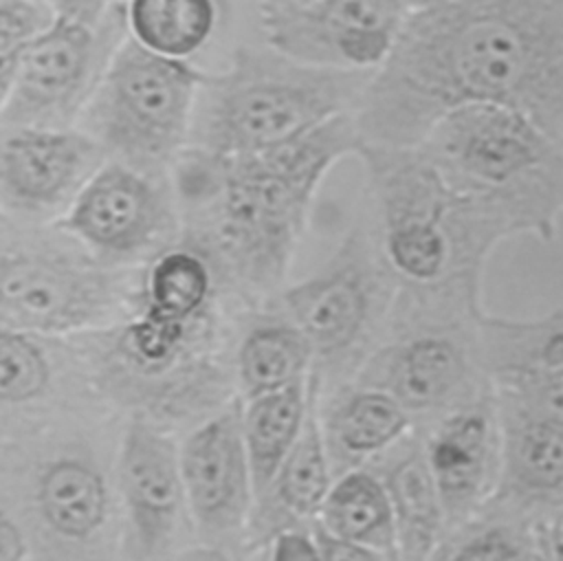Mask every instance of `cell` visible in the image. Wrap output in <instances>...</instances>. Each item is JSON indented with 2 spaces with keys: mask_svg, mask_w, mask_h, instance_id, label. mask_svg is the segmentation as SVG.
I'll list each match as a JSON object with an SVG mask.
<instances>
[{
  "mask_svg": "<svg viewBox=\"0 0 563 561\" xmlns=\"http://www.w3.org/2000/svg\"><path fill=\"white\" fill-rule=\"evenodd\" d=\"M358 385L391 394L409 414L440 418L490 387L475 345V321L435 319L376 352Z\"/></svg>",
  "mask_w": 563,
  "mask_h": 561,
  "instance_id": "cell-10",
  "label": "cell"
},
{
  "mask_svg": "<svg viewBox=\"0 0 563 561\" xmlns=\"http://www.w3.org/2000/svg\"><path fill=\"white\" fill-rule=\"evenodd\" d=\"M271 559L277 561H299V559H319V548L312 537V530H299L292 526H284L273 535L271 541Z\"/></svg>",
  "mask_w": 563,
  "mask_h": 561,
  "instance_id": "cell-32",
  "label": "cell"
},
{
  "mask_svg": "<svg viewBox=\"0 0 563 561\" xmlns=\"http://www.w3.org/2000/svg\"><path fill=\"white\" fill-rule=\"evenodd\" d=\"M123 0L101 20L59 15L0 81L2 128H70L128 37Z\"/></svg>",
  "mask_w": 563,
  "mask_h": 561,
  "instance_id": "cell-7",
  "label": "cell"
},
{
  "mask_svg": "<svg viewBox=\"0 0 563 561\" xmlns=\"http://www.w3.org/2000/svg\"><path fill=\"white\" fill-rule=\"evenodd\" d=\"M26 559V546L20 528L2 515L0 519V561H22Z\"/></svg>",
  "mask_w": 563,
  "mask_h": 561,
  "instance_id": "cell-35",
  "label": "cell"
},
{
  "mask_svg": "<svg viewBox=\"0 0 563 561\" xmlns=\"http://www.w3.org/2000/svg\"><path fill=\"white\" fill-rule=\"evenodd\" d=\"M409 422L411 414L385 389L354 387L323 422L334 477L402 440Z\"/></svg>",
  "mask_w": 563,
  "mask_h": 561,
  "instance_id": "cell-19",
  "label": "cell"
},
{
  "mask_svg": "<svg viewBox=\"0 0 563 561\" xmlns=\"http://www.w3.org/2000/svg\"><path fill=\"white\" fill-rule=\"evenodd\" d=\"M497 400V398H495ZM504 460L490 506L537 519L563 510V420L499 403Z\"/></svg>",
  "mask_w": 563,
  "mask_h": 561,
  "instance_id": "cell-18",
  "label": "cell"
},
{
  "mask_svg": "<svg viewBox=\"0 0 563 561\" xmlns=\"http://www.w3.org/2000/svg\"><path fill=\"white\" fill-rule=\"evenodd\" d=\"M242 411L238 400L231 403L202 422L180 449L185 499L198 528L211 537L240 532L255 499Z\"/></svg>",
  "mask_w": 563,
  "mask_h": 561,
  "instance_id": "cell-16",
  "label": "cell"
},
{
  "mask_svg": "<svg viewBox=\"0 0 563 561\" xmlns=\"http://www.w3.org/2000/svg\"><path fill=\"white\" fill-rule=\"evenodd\" d=\"M297 2H310V0H297Z\"/></svg>",
  "mask_w": 563,
  "mask_h": 561,
  "instance_id": "cell-37",
  "label": "cell"
},
{
  "mask_svg": "<svg viewBox=\"0 0 563 561\" xmlns=\"http://www.w3.org/2000/svg\"><path fill=\"white\" fill-rule=\"evenodd\" d=\"M312 367V343L292 321L253 328L238 350V378L244 398L303 381Z\"/></svg>",
  "mask_w": 563,
  "mask_h": 561,
  "instance_id": "cell-26",
  "label": "cell"
},
{
  "mask_svg": "<svg viewBox=\"0 0 563 561\" xmlns=\"http://www.w3.org/2000/svg\"><path fill=\"white\" fill-rule=\"evenodd\" d=\"M314 519L339 537L374 548L385 559H400L396 515L380 475L358 469L341 473Z\"/></svg>",
  "mask_w": 563,
  "mask_h": 561,
  "instance_id": "cell-22",
  "label": "cell"
},
{
  "mask_svg": "<svg viewBox=\"0 0 563 561\" xmlns=\"http://www.w3.org/2000/svg\"><path fill=\"white\" fill-rule=\"evenodd\" d=\"M108 152L86 130L2 128L0 196L4 211L26 216L70 205Z\"/></svg>",
  "mask_w": 563,
  "mask_h": 561,
  "instance_id": "cell-15",
  "label": "cell"
},
{
  "mask_svg": "<svg viewBox=\"0 0 563 561\" xmlns=\"http://www.w3.org/2000/svg\"><path fill=\"white\" fill-rule=\"evenodd\" d=\"M37 504L53 532L66 539H88L106 519L108 493L92 464L79 458H59L40 477Z\"/></svg>",
  "mask_w": 563,
  "mask_h": 561,
  "instance_id": "cell-24",
  "label": "cell"
},
{
  "mask_svg": "<svg viewBox=\"0 0 563 561\" xmlns=\"http://www.w3.org/2000/svg\"><path fill=\"white\" fill-rule=\"evenodd\" d=\"M211 293V266L198 251L189 246L165 249L147 271L141 312L189 321L209 312Z\"/></svg>",
  "mask_w": 563,
  "mask_h": 561,
  "instance_id": "cell-27",
  "label": "cell"
},
{
  "mask_svg": "<svg viewBox=\"0 0 563 561\" xmlns=\"http://www.w3.org/2000/svg\"><path fill=\"white\" fill-rule=\"evenodd\" d=\"M356 156L378 205L389 271L431 310L475 321L488 255L517 235L510 218L453 189L420 145L363 143Z\"/></svg>",
  "mask_w": 563,
  "mask_h": 561,
  "instance_id": "cell-3",
  "label": "cell"
},
{
  "mask_svg": "<svg viewBox=\"0 0 563 561\" xmlns=\"http://www.w3.org/2000/svg\"><path fill=\"white\" fill-rule=\"evenodd\" d=\"M57 227L106 260H136L172 238L176 213L156 174L117 158L88 178Z\"/></svg>",
  "mask_w": 563,
  "mask_h": 561,
  "instance_id": "cell-11",
  "label": "cell"
},
{
  "mask_svg": "<svg viewBox=\"0 0 563 561\" xmlns=\"http://www.w3.org/2000/svg\"><path fill=\"white\" fill-rule=\"evenodd\" d=\"M119 279L106 268L46 251L2 246L0 328L68 334L97 328L121 310Z\"/></svg>",
  "mask_w": 563,
  "mask_h": 561,
  "instance_id": "cell-8",
  "label": "cell"
},
{
  "mask_svg": "<svg viewBox=\"0 0 563 561\" xmlns=\"http://www.w3.org/2000/svg\"><path fill=\"white\" fill-rule=\"evenodd\" d=\"M130 37L145 48L189 59L213 35L216 0H123Z\"/></svg>",
  "mask_w": 563,
  "mask_h": 561,
  "instance_id": "cell-25",
  "label": "cell"
},
{
  "mask_svg": "<svg viewBox=\"0 0 563 561\" xmlns=\"http://www.w3.org/2000/svg\"><path fill=\"white\" fill-rule=\"evenodd\" d=\"M319 387L321 370L314 365L310 372L308 411L301 433L279 466L268 491L257 499H266L273 510L286 517L303 519L314 517L332 486V464L325 447L323 422L319 418Z\"/></svg>",
  "mask_w": 563,
  "mask_h": 561,
  "instance_id": "cell-21",
  "label": "cell"
},
{
  "mask_svg": "<svg viewBox=\"0 0 563 561\" xmlns=\"http://www.w3.org/2000/svg\"><path fill=\"white\" fill-rule=\"evenodd\" d=\"M424 451L449 535L482 515L499 488L504 431L493 387L435 418Z\"/></svg>",
  "mask_w": 563,
  "mask_h": 561,
  "instance_id": "cell-13",
  "label": "cell"
},
{
  "mask_svg": "<svg viewBox=\"0 0 563 561\" xmlns=\"http://www.w3.org/2000/svg\"><path fill=\"white\" fill-rule=\"evenodd\" d=\"M48 383V363L31 334L0 328V400L18 405L35 398Z\"/></svg>",
  "mask_w": 563,
  "mask_h": 561,
  "instance_id": "cell-29",
  "label": "cell"
},
{
  "mask_svg": "<svg viewBox=\"0 0 563 561\" xmlns=\"http://www.w3.org/2000/svg\"><path fill=\"white\" fill-rule=\"evenodd\" d=\"M475 345L499 403L563 420V310L534 319L484 310L475 319Z\"/></svg>",
  "mask_w": 563,
  "mask_h": 561,
  "instance_id": "cell-14",
  "label": "cell"
},
{
  "mask_svg": "<svg viewBox=\"0 0 563 561\" xmlns=\"http://www.w3.org/2000/svg\"><path fill=\"white\" fill-rule=\"evenodd\" d=\"M444 180L501 209L517 235L556 238L563 216V143L526 112L501 103H462L420 143Z\"/></svg>",
  "mask_w": 563,
  "mask_h": 561,
  "instance_id": "cell-4",
  "label": "cell"
},
{
  "mask_svg": "<svg viewBox=\"0 0 563 561\" xmlns=\"http://www.w3.org/2000/svg\"><path fill=\"white\" fill-rule=\"evenodd\" d=\"M402 2H405V7H407L409 11H416V9H424V7L440 4V2H444V0H402Z\"/></svg>",
  "mask_w": 563,
  "mask_h": 561,
  "instance_id": "cell-36",
  "label": "cell"
},
{
  "mask_svg": "<svg viewBox=\"0 0 563 561\" xmlns=\"http://www.w3.org/2000/svg\"><path fill=\"white\" fill-rule=\"evenodd\" d=\"M114 2L119 0H48L59 15L81 20H101Z\"/></svg>",
  "mask_w": 563,
  "mask_h": 561,
  "instance_id": "cell-34",
  "label": "cell"
},
{
  "mask_svg": "<svg viewBox=\"0 0 563 561\" xmlns=\"http://www.w3.org/2000/svg\"><path fill=\"white\" fill-rule=\"evenodd\" d=\"M517 108L563 143V0H444L409 11L354 110L365 143L420 145L462 103Z\"/></svg>",
  "mask_w": 563,
  "mask_h": 561,
  "instance_id": "cell-1",
  "label": "cell"
},
{
  "mask_svg": "<svg viewBox=\"0 0 563 561\" xmlns=\"http://www.w3.org/2000/svg\"><path fill=\"white\" fill-rule=\"evenodd\" d=\"M541 559L563 561V510L532 519Z\"/></svg>",
  "mask_w": 563,
  "mask_h": 561,
  "instance_id": "cell-33",
  "label": "cell"
},
{
  "mask_svg": "<svg viewBox=\"0 0 563 561\" xmlns=\"http://www.w3.org/2000/svg\"><path fill=\"white\" fill-rule=\"evenodd\" d=\"M435 557L460 561H534L541 559L532 519L488 506L482 515L449 532Z\"/></svg>",
  "mask_w": 563,
  "mask_h": 561,
  "instance_id": "cell-28",
  "label": "cell"
},
{
  "mask_svg": "<svg viewBox=\"0 0 563 561\" xmlns=\"http://www.w3.org/2000/svg\"><path fill=\"white\" fill-rule=\"evenodd\" d=\"M266 44L303 64L376 70L389 57L409 9L402 0H262Z\"/></svg>",
  "mask_w": 563,
  "mask_h": 561,
  "instance_id": "cell-9",
  "label": "cell"
},
{
  "mask_svg": "<svg viewBox=\"0 0 563 561\" xmlns=\"http://www.w3.org/2000/svg\"><path fill=\"white\" fill-rule=\"evenodd\" d=\"M119 486L136 557H161L176 535L185 499L180 451L161 427L141 416L132 418L123 433Z\"/></svg>",
  "mask_w": 563,
  "mask_h": 561,
  "instance_id": "cell-17",
  "label": "cell"
},
{
  "mask_svg": "<svg viewBox=\"0 0 563 561\" xmlns=\"http://www.w3.org/2000/svg\"><path fill=\"white\" fill-rule=\"evenodd\" d=\"M308 394L310 376L282 389L246 398L242 429L253 473L255 499L268 491L279 466L295 447L308 411Z\"/></svg>",
  "mask_w": 563,
  "mask_h": 561,
  "instance_id": "cell-23",
  "label": "cell"
},
{
  "mask_svg": "<svg viewBox=\"0 0 563 561\" xmlns=\"http://www.w3.org/2000/svg\"><path fill=\"white\" fill-rule=\"evenodd\" d=\"M57 18L48 0H0V81H4L18 57Z\"/></svg>",
  "mask_w": 563,
  "mask_h": 561,
  "instance_id": "cell-30",
  "label": "cell"
},
{
  "mask_svg": "<svg viewBox=\"0 0 563 561\" xmlns=\"http://www.w3.org/2000/svg\"><path fill=\"white\" fill-rule=\"evenodd\" d=\"M380 477L387 486L396 515L398 557H435L446 535V521L438 486L427 460L424 440L409 442L402 455L396 458Z\"/></svg>",
  "mask_w": 563,
  "mask_h": 561,
  "instance_id": "cell-20",
  "label": "cell"
},
{
  "mask_svg": "<svg viewBox=\"0 0 563 561\" xmlns=\"http://www.w3.org/2000/svg\"><path fill=\"white\" fill-rule=\"evenodd\" d=\"M378 271L367 244L352 233L328 266L284 290L290 321L314 350V365H336L358 352L378 317Z\"/></svg>",
  "mask_w": 563,
  "mask_h": 561,
  "instance_id": "cell-12",
  "label": "cell"
},
{
  "mask_svg": "<svg viewBox=\"0 0 563 561\" xmlns=\"http://www.w3.org/2000/svg\"><path fill=\"white\" fill-rule=\"evenodd\" d=\"M363 143L354 112H343L246 154L213 156L194 147L180 161L183 194L216 196V251L244 286L271 293L290 271L323 176Z\"/></svg>",
  "mask_w": 563,
  "mask_h": 561,
  "instance_id": "cell-2",
  "label": "cell"
},
{
  "mask_svg": "<svg viewBox=\"0 0 563 561\" xmlns=\"http://www.w3.org/2000/svg\"><path fill=\"white\" fill-rule=\"evenodd\" d=\"M312 537L319 548V559L325 561H367V559H385L380 552H376L369 546L356 543L352 539L339 537L332 530H328L319 519L312 521Z\"/></svg>",
  "mask_w": 563,
  "mask_h": 561,
  "instance_id": "cell-31",
  "label": "cell"
},
{
  "mask_svg": "<svg viewBox=\"0 0 563 561\" xmlns=\"http://www.w3.org/2000/svg\"><path fill=\"white\" fill-rule=\"evenodd\" d=\"M374 70L303 64L266 44L238 46L207 75L191 123L194 147L213 156L255 152L354 112Z\"/></svg>",
  "mask_w": 563,
  "mask_h": 561,
  "instance_id": "cell-5",
  "label": "cell"
},
{
  "mask_svg": "<svg viewBox=\"0 0 563 561\" xmlns=\"http://www.w3.org/2000/svg\"><path fill=\"white\" fill-rule=\"evenodd\" d=\"M207 73L125 37L112 55L81 121L108 154L156 174L178 161L191 139Z\"/></svg>",
  "mask_w": 563,
  "mask_h": 561,
  "instance_id": "cell-6",
  "label": "cell"
}]
</instances>
